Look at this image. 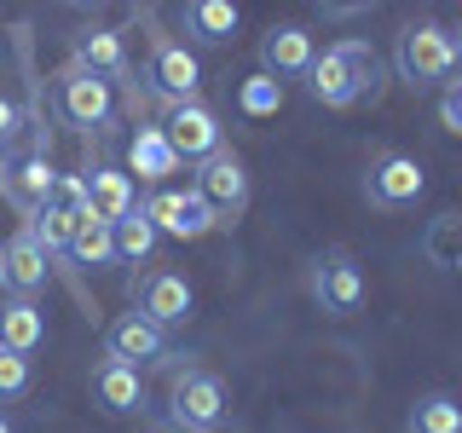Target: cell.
I'll return each instance as SVG.
<instances>
[{
  "instance_id": "cell-1",
  "label": "cell",
  "mask_w": 462,
  "mask_h": 433,
  "mask_svg": "<svg viewBox=\"0 0 462 433\" xmlns=\"http://www.w3.org/2000/svg\"><path fill=\"white\" fill-rule=\"evenodd\" d=\"M393 64L399 76L422 93V87H445L462 76V52H457V35L439 23H404L399 29V47H393Z\"/></svg>"
},
{
  "instance_id": "cell-2",
  "label": "cell",
  "mask_w": 462,
  "mask_h": 433,
  "mask_svg": "<svg viewBox=\"0 0 462 433\" xmlns=\"http://www.w3.org/2000/svg\"><path fill=\"white\" fill-rule=\"evenodd\" d=\"M226 382L208 370H185L173 375V393H168V422L180 433H220L226 428Z\"/></svg>"
},
{
  "instance_id": "cell-3",
  "label": "cell",
  "mask_w": 462,
  "mask_h": 433,
  "mask_svg": "<svg viewBox=\"0 0 462 433\" xmlns=\"http://www.w3.org/2000/svg\"><path fill=\"white\" fill-rule=\"evenodd\" d=\"M191 191L208 202L214 226H237L243 208H249V168H243L237 151H214L208 162H197V185Z\"/></svg>"
},
{
  "instance_id": "cell-4",
  "label": "cell",
  "mask_w": 462,
  "mask_h": 433,
  "mask_svg": "<svg viewBox=\"0 0 462 433\" xmlns=\"http://www.w3.org/2000/svg\"><path fill=\"white\" fill-rule=\"evenodd\" d=\"M312 300L329 318H353L365 307V272H358V260L346 249H324L312 260Z\"/></svg>"
},
{
  "instance_id": "cell-5",
  "label": "cell",
  "mask_w": 462,
  "mask_h": 433,
  "mask_svg": "<svg viewBox=\"0 0 462 433\" xmlns=\"http://www.w3.org/2000/svg\"><path fill=\"white\" fill-rule=\"evenodd\" d=\"M162 134L173 144V156L180 162H208L214 151H226V127H220V110L202 105V98H191V105H173Z\"/></svg>"
},
{
  "instance_id": "cell-6",
  "label": "cell",
  "mask_w": 462,
  "mask_h": 433,
  "mask_svg": "<svg viewBox=\"0 0 462 433\" xmlns=\"http://www.w3.org/2000/svg\"><path fill=\"white\" fill-rule=\"evenodd\" d=\"M422 191H428V173H422L416 156H404V151H382L370 162V173H365V197L375 202V208H411Z\"/></svg>"
},
{
  "instance_id": "cell-7",
  "label": "cell",
  "mask_w": 462,
  "mask_h": 433,
  "mask_svg": "<svg viewBox=\"0 0 462 433\" xmlns=\"http://www.w3.org/2000/svg\"><path fill=\"white\" fill-rule=\"evenodd\" d=\"M144 81H151V93H156V98H168V110H173V105H191V98H197V87H202V64H197V52H191V47H180V41H156Z\"/></svg>"
},
{
  "instance_id": "cell-8",
  "label": "cell",
  "mask_w": 462,
  "mask_h": 433,
  "mask_svg": "<svg viewBox=\"0 0 462 433\" xmlns=\"http://www.w3.org/2000/svg\"><path fill=\"white\" fill-rule=\"evenodd\" d=\"M144 208V220H151L156 231H168V237H180V243H197V237H208L214 231V214H208V202H202L197 191H173V185H162L151 202H139Z\"/></svg>"
},
{
  "instance_id": "cell-9",
  "label": "cell",
  "mask_w": 462,
  "mask_h": 433,
  "mask_svg": "<svg viewBox=\"0 0 462 433\" xmlns=\"http://www.w3.org/2000/svg\"><path fill=\"white\" fill-rule=\"evenodd\" d=\"M47 249L29 231H12L0 243V295L6 300H35V289H47Z\"/></svg>"
},
{
  "instance_id": "cell-10",
  "label": "cell",
  "mask_w": 462,
  "mask_h": 433,
  "mask_svg": "<svg viewBox=\"0 0 462 433\" xmlns=\"http://www.w3.org/2000/svg\"><path fill=\"white\" fill-rule=\"evenodd\" d=\"M110 87L81 76V69H64L58 76V115H64V127H76V134H98V127L110 122Z\"/></svg>"
},
{
  "instance_id": "cell-11",
  "label": "cell",
  "mask_w": 462,
  "mask_h": 433,
  "mask_svg": "<svg viewBox=\"0 0 462 433\" xmlns=\"http://www.w3.org/2000/svg\"><path fill=\"white\" fill-rule=\"evenodd\" d=\"M105 353L116 358V364H156V358H168V336L151 324V318H139V312H122L110 324V336H105Z\"/></svg>"
},
{
  "instance_id": "cell-12",
  "label": "cell",
  "mask_w": 462,
  "mask_h": 433,
  "mask_svg": "<svg viewBox=\"0 0 462 433\" xmlns=\"http://www.w3.org/2000/svg\"><path fill=\"white\" fill-rule=\"evenodd\" d=\"M139 318H151L156 329H168V324H185L191 318V283L180 278V272H151V278L139 283Z\"/></svg>"
},
{
  "instance_id": "cell-13",
  "label": "cell",
  "mask_w": 462,
  "mask_h": 433,
  "mask_svg": "<svg viewBox=\"0 0 462 433\" xmlns=\"http://www.w3.org/2000/svg\"><path fill=\"white\" fill-rule=\"evenodd\" d=\"M312 58H318V47H312V35L300 23H272L266 29V41H260V64H266V76H307L312 69Z\"/></svg>"
},
{
  "instance_id": "cell-14",
  "label": "cell",
  "mask_w": 462,
  "mask_h": 433,
  "mask_svg": "<svg viewBox=\"0 0 462 433\" xmlns=\"http://www.w3.org/2000/svg\"><path fill=\"white\" fill-rule=\"evenodd\" d=\"M52 162H47V151H29L23 162H6L0 168V191L12 197V208H23V214H35V208H47V197H52Z\"/></svg>"
},
{
  "instance_id": "cell-15",
  "label": "cell",
  "mask_w": 462,
  "mask_h": 433,
  "mask_svg": "<svg viewBox=\"0 0 462 433\" xmlns=\"http://www.w3.org/2000/svg\"><path fill=\"white\" fill-rule=\"evenodd\" d=\"M69 69H81V76H93V81H116V76H127V47H122V35L116 29H81L76 35V64Z\"/></svg>"
},
{
  "instance_id": "cell-16",
  "label": "cell",
  "mask_w": 462,
  "mask_h": 433,
  "mask_svg": "<svg viewBox=\"0 0 462 433\" xmlns=\"http://www.w3.org/2000/svg\"><path fill=\"white\" fill-rule=\"evenodd\" d=\"M87 202H93V220H127V214L139 208V197H134V180H127L122 168H110V162H98V168H87Z\"/></svg>"
},
{
  "instance_id": "cell-17",
  "label": "cell",
  "mask_w": 462,
  "mask_h": 433,
  "mask_svg": "<svg viewBox=\"0 0 462 433\" xmlns=\"http://www.w3.org/2000/svg\"><path fill=\"white\" fill-rule=\"evenodd\" d=\"M93 399L105 416H139L144 404V382L134 364H116V358H105V364L93 370Z\"/></svg>"
},
{
  "instance_id": "cell-18",
  "label": "cell",
  "mask_w": 462,
  "mask_h": 433,
  "mask_svg": "<svg viewBox=\"0 0 462 433\" xmlns=\"http://www.w3.org/2000/svg\"><path fill=\"white\" fill-rule=\"evenodd\" d=\"M185 35L197 41V47H226V41H237L243 29V12L231 6V0H191V6L180 12Z\"/></svg>"
},
{
  "instance_id": "cell-19",
  "label": "cell",
  "mask_w": 462,
  "mask_h": 433,
  "mask_svg": "<svg viewBox=\"0 0 462 433\" xmlns=\"http://www.w3.org/2000/svg\"><path fill=\"white\" fill-rule=\"evenodd\" d=\"M41 341H47V318H41L35 300H0V346L29 358Z\"/></svg>"
},
{
  "instance_id": "cell-20",
  "label": "cell",
  "mask_w": 462,
  "mask_h": 433,
  "mask_svg": "<svg viewBox=\"0 0 462 433\" xmlns=\"http://www.w3.org/2000/svg\"><path fill=\"white\" fill-rule=\"evenodd\" d=\"M336 58H341V69H346V81H353V93H358V98H375V93H382L387 64H382V52H375L365 35L336 41Z\"/></svg>"
},
{
  "instance_id": "cell-21",
  "label": "cell",
  "mask_w": 462,
  "mask_h": 433,
  "mask_svg": "<svg viewBox=\"0 0 462 433\" xmlns=\"http://www.w3.org/2000/svg\"><path fill=\"white\" fill-rule=\"evenodd\" d=\"M127 162H134L139 180H151V185H162L168 173H180V156H173V144L162 127H139L134 144H127Z\"/></svg>"
},
{
  "instance_id": "cell-22",
  "label": "cell",
  "mask_w": 462,
  "mask_h": 433,
  "mask_svg": "<svg viewBox=\"0 0 462 433\" xmlns=\"http://www.w3.org/2000/svg\"><path fill=\"white\" fill-rule=\"evenodd\" d=\"M307 87H312V98H318V105H329V110H346V105H358V93H353V81H346V69H341L336 47H324V52L312 58V69H307Z\"/></svg>"
},
{
  "instance_id": "cell-23",
  "label": "cell",
  "mask_w": 462,
  "mask_h": 433,
  "mask_svg": "<svg viewBox=\"0 0 462 433\" xmlns=\"http://www.w3.org/2000/svg\"><path fill=\"white\" fill-rule=\"evenodd\" d=\"M411 433H462V404L451 393H422L411 404Z\"/></svg>"
},
{
  "instance_id": "cell-24",
  "label": "cell",
  "mask_w": 462,
  "mask_h": 433,
  "mask_svg": "<svg viewBox=\"0 0 462 433\" xmlns=\"http://www.w3.org/2000/svg\"><path fill=\"white\" fill-rule=\"evenodd\" d=\"M69 260H76V266H110L116 260V231L87 214V220L76 226V237H69Z\"/></svg>"
},
{
  "instance_id": "cell-25",
  "label": "cell",
  "mask_w": 462,
  "mask_h": 433,
  "mask_svg": "<svg viewBox=\"0 0 462 433\" xmlns=\"http://www.w3.org/2000/svg\"><path fill=\"white\" fill-rule=\"evenodd\" d=\"M110 231H116V260H134V266H139V260H151V249H156V226L144 220V208H134L127 220H116Z\"/></svg>"
},
{
  "instance_id": "cell-26",
  "label": "cell",
  "mask_w": 462,
  "mask_h": 433,
  "mask_svg": "<svg viewBox=\"0 0 462 433\" xmlns=\"http://www.w3.org/2000/svg\"><path fill=\"white\" fill-rule=\"evenodd\" d=\"M29 237L41 243V249H47V260L52 254H69V237H76V220H64V214H52V208H35L29 214Z\"/></svg>"
},
{
  "instance_id": "cell-27",
  "label": "cell",
  "mask_w": 462,
  "mask_h": 433,
  "mask_svg": "<svg viewBox=\"0 0 462 433\" xmlns=\"http://www.w3.org/2000/svg\"><path fill=\"white\" fill-rule=\"evenodd\" d=\"M47 208L81 226L87 214H93V202H87V173H58V180H52V197H47Z\"/></svg>"
},
{
  "instance_id": "cell-28",
  "label": "cell",
  "mask_w": 462,
  "mask_h": 433,
  "mask_svg": "<svg viewBox=\"0 0 462 433\" xmlns=\"http://www.w3.org/2000/svg\"><path fill=\"white\" fill-rule=\"evenodd\" d=\"M23 393H29V358L0 346V404H12V399H23Z\"/></svg>"
},
{
  "instance_id": "cell-29",
  "label": "cell",
  "mask_w": 462,
  "mask_h": 433,
  "mask_svg": "<svg viewBox=\"0 0 462 433\" xmlns=\"http://www.w3.org/2000/svg\"><path fill=\"white\" fill-rule=\"evenodd\" d=\"M439 122L451 127V134H462V76L445 81V93H439Z\"/></svg>"
},
{
  "instance_id": "cell-30",
  "label": "cell",
  "mask_w": 462,
  "mask_h": 433,
  "mask_svg": "<svg viewBox=\"0 0 462 433\" xmlns=\"http://www.w3.org/2000/svg\"><path fill=\"white\" fill-rule=\"evenodd\" d=\"M18 127H23V110L12 105V98H0V151H6V144L18 139Z\"/></svg>"
},
{
  "instance_id": "cell-31",
  "label": "cell",
  "mask_w": 462,
  "mask_h": 433,
  "mask_svg": "<svg viewBox=\"0 0 462 433\" xmlns=\"http://www.w3.org/2000/svg\"><path fill=\"white\" fill-rule=\"evenodd\" d=\"M0 433H12V428H6V416H0Z\"/></svg>"
},
{
  "instance_id": "cell-32",
  "label": "cell",
  "mask_w": 462,
  "mask_h": 433,
  "mask_svg": "<svg viewBox=\"0 0 462 433\" xmlns=\"http://www.w3.org/2000/svg\"><path fill=\"white\" fill-rule=\"evenodd\" d=\"M457 52H462V35H457Z\"/></svg>"
},
{
  "instance_id": "cell-33",
  "label": "cell",
  "mask_w": 462,
  "mask_h": 433,
  "mask_svg": "<svg viewBox=\"0 0 462 433\" xmlns=\"http://www.w3.org/2000/svg\"><path fill=\"white\" fill-rule=\"evenodd\" d=\"M0 168H6V156H0Z\"/></svg>"
}]
</instances>
